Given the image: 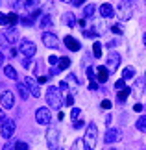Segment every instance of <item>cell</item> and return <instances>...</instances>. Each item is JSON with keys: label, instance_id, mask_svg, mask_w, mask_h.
<instances>
[{"label": "cell", "instance_id": "cell-6", "mask_svg": "<svg viewBox=\"0 0 146 150\" xmlns=\"http://www.w3.org/2000/svg\"><path fill=\"white\" fill-rule=\"evenodd\" d=\"M35 120L39 124H43V126H48L50 120H52V115L48 111V108H39L35 111Z\"/></svg>", "mask_w": 146, "mask_h": 150}, {"label": "cell", "instance_id": "cell-17", "mask_svg": "<svg viewBox=\"0 0 146 150\" xmlns=\"http://www.w3.org/2000/svg\"><path fill=\"white\" fill-rule=\"evenodd\" d=\"M17 91H19V95H20V98H22V100H26L28 96L32 95V93H30V89H28V85H26L24 82H19V83H17Z\"/></svg>", "mask_w": 146, "mask_h": 150}, {"label": "cell", "instance_id": "cell-54", "mask_svg": "<svg viewBox=\"0 0 146 150\" xmlns=\"http://www.w3.org/2000/svg\"><path fill=\"white\" fill-rule=\"evenodd\" d=\"M111 150H116V148H111Z\"/></svg>", "mask_w": 146, "mask_h": 150}, {"label": "cell", "instance_id": "cell-20", "mask_svg": "<svg viewBox=\"0 0 146 150\" xmlns=\"http://www.w3.org/2000/svg\"><path fill=\"white\" fill-rule=\"evenodd\" d=\"M4 74H6L8 78H11V80H17V78H19V76H17V71H15V69L11 67V65L4 67Z\"/></svg>", "mask_w": 146, "mask_h": 150}, {"label": "cell", "instance_id": "cell-31", "mask_svg": "<svg viewBox=\"0 0 146 150\" xmlns=\"http://www.w3.org/2000/svg\"><path fill=\"white\" fill-rule=\"evenodd\" d=\"M80 113H81V109H80V108H72V109H71V119L76 120V119L80 117Z\"/></svg>", "mask_w": 146, "mask_h": 150}, {"label": "cell", "instance_id": "cell-36", "mask_svg": "<svg viewBox=\"0 0 146 150\" xmlns=\"http://www.w3.org/2000/svg\"><path fill=\"white\" fill-rule=\"evenodd\" d=\"M6 120H8V119H6L4 111H2V109H0V128H2V126H4V122H6Z\"/></svg>", "mask_w": 146, "mask_h": 150}, {"label": "cell", "instance_id": "cell-41", "mask_svg": "<svg viewBox=\"0 0 146 150\" xmlns=\"http://www.w3.org/2000/svg\"><path fill=\"white\" fill-rule=\"evenodd\" d=\"M109 108H111V102L109 100H104L102 102V109H109Z\"/></svg>", "mask_w": 146, "mask_h": 150}, {"label": "cell", "instance_id": "cell-5", "mask_svg": "<svg viewBox=\"0 0 146 150\" xmlns=\"http://www.w3.org/2000/svg\"><path fill=\"white\" fill-rule=\"evenodd\" d=\"M46 143H48V148L50 150H56L57 148V145H59V132H57V128L50 126V128L46 130Z\"/></svg>", "mask_w": 146, "mask_h": 150}, {"label": "cell", "instance_id": "cell-1", "mask_svg": "<svg viewBox=\"0 0 146 150\" xmlns=\"http://www.w3.org/2000/svg\"><path fill=\"white\" fill-rule=\"evenodd\" d=\"M46 102H48V106H50V108L59 109V108L63 106V98H61L59 89L54 87V85H50V87L46 89Z\"/></svg>", "mask_w": 146, "mask_h": 150}, {"label": "cell", "instance_id": "cell-4", "mask_svg": "<svg viewBox=\"0 0 146 150\" xmlns=\"http://www.w3.org/2000/svg\"><path fill=\"white\" fill-rule=\"evenodd\" d=\"M19 50H20V54L24 57H32V56H35L37 47H35L33 41H30V39H22L20 45H19Z\"/></svg>", "mask_w": 146, "mask_h": 150}, {"label": "cell", "instance_id": "cell-19", "mask_svg": "<svg viewBox=\"0 0 146 150\" xmlns=\"http://www.w3.org/2000/svg\"><path fill=\"white\" fill-rule=\"evenodd\" d=\"M95 11H96V6L95 4H87L85 8H83V17H85V19H89V17H92Z\"/></svg>", "mask_w": 146, "mask_h": 150}, {"label": "cell", "instance_id": "cell-10", "mask_svg": "<svg viewBox=\"0 0 146 150\" xmlns=\"http://www.w3.org/2000/svg\"><path fill=\"white\" fill-rule=\"evenodd\" d=\"M24 83L28 85V89H30L32 96H35V98H39V96H41V89H39V85H37V82H35V80H33L32 76H26V78H24Z\"/></svg>", "mask_w": 146, "mask_h": 150}, {"label": "cell", "instance_id": "cell-33", "mask_svg": "<svg viewBox=\"0 0 146 150\" xmlns=\"http://www.w3.org/2000/svg\"><path fill=\"white\" fill-rule=\"evenodd\" d=\"M85 72H87V76H89V80H91V82H95V80H96V76H95V71H92V67H87V69H85Z\"/></svg>", "mask_w": 146, "mask_h": 150}, {"label": "cell", "instance_id": "cell-22", "mask_svg": "<svg viewBox=\"0 0 146 150\" xmlns=\"http://www.w3.org/2000/svg\"><path fill=\"white\" fill-rule=\"evenodd\" d=\"M133 76H135V69H133V67H126L124 72H122V78H124V80H131Z\"/></svg>", "mask_w": 146, "mask_h": 150}, {"label": "cell", "instance_id": "cell-14", "mask_svg": "<svg viewBox=\"0 0 146 150\" xmlns=\"http://www.w3.org/2000/svg\"><path fill=\"white\" fill-rule=\"evenodd\" d=\"M65 47H67L68 50H72V52H78V50L81 48V47H80V43L76 41L74 37H71V35H67V37H65Z\"/></svg>", "mask_w": 146, "mask_h": 150}, {"label": "cell", "instance_id": "cell-43", "mask_svg": "<svg viewBox=\"0 0 146 150\" xmlns=\"http://www.w3.org/2000/svg\"><path fill=\"white\" fill-rule=\"evenodd\" d=\"M89 89H91V91H96V89H98V83H96V82H91V83H89Z\"/></svg>", "mask_w": 146, "mask_h": 150}, {"label": "cell", "instance_id": "cell-13", "mask_svg": "<svg viewBox=\"0 0 146 150\" xmlns=\"http://www.w3.org/2000/svg\"><path fill=\"white\" fill-rule=\"evenodd\" d=\"M107 76H109L107 67H98V69H96V80H98L100 83H106V82H107Z\"/></svg>", "mask_w": 146, "mask_h": 150}, {"label": "cell", "instance_id": "cell-15", "mask_svg": "<svg viewBox=\"0 0 146 150\" xmlns=\"http://www.w3.org/2000/svg\"><path fill=\"white\" fill-rule=\"evenodd\" d=\"M4 37H6V41H8V43L13 45V43L17 41V39H19V33H17L15 28H8V30L4 32Z\"/></svg>", "mask_w": 146, "mask_h": 150}, {"label": "cell", "instance_id": "cell-3", "mask_svg": "<svg viewBox=\"0 0 146 150\" xmlns=\"http://www.w3.org/2000/svg\"><path fill=\"white\" fill-rule=\"evenodd\" d=\"M133 13V6H131V0H122L118 9H116V15H118L120 21H130V17Z\"/></svg>", "mask_w": 146, "mask_h": 150}, {"label": "cell", "instance_id": "cell-44", "mask_svg": "<svg viewBox=\"0 0 146 150\" xmlns=\"http://www.w3.org/2000/svg\"><path fill=\"white\" fill-rule=\"evenodd\" d=\"M85 2H87V0H72V4H74V6H83Z\"/></svg>", "mask_w": 146, "mask_h": 150}, {"label": "cell", "instance_id": "cell-47", "mask_svg": "<svg viewBox=\"0 0 146 150\" xmlns=\"http://www.w3.org/2000/svg\"><path fill=\"white\" fill-rule=\"evenodd\" d=\"M37 80H39V83H46V82H48V76H41Z\"/></svg>", "mask_w": 146, "mask_h": 150}, {"label": "cell", "instance_id": "cell-37", "mask_svg": "<svg viewBox=\"0 0 146 150\" xmlns=\"http://www.w3.org/2000/svg\"><path fill=\"white\" fill-rule=\"evenodd\" d=\"M48 61H50V65H54V67H56V63H59V59H57L56 56H50V57H48Z\"/></svg>", "mask_w": 146, "mask_h": 150}, {"label": "cell", "instance_id": "cell-39", "mask_svg": "<svg viewBox=\"0 0 146 150\" xmlns=\"http://www.w3.org/2000/svg\"><path fill=\"white\" fill-rule=\"evenodd\" d=\"M72 104H74V96H72V95H68V96H67V106L71 108Z\"/></svg>", "mask_w": 146, "mask_h": 150}, {"label": "cell", "instance_id": "cell-49", "mask_svg": "<svg viewBox=\"0 0 146 150\" xmlns=\"http://www.w3.org/2000/svg\"><path fill=\"white\" fill-rule=\"evenodd\" d=\"M133 109H135V111H142V106H141V104H135Z\"/></svg>", "mask_w": 146, "mask_h": 150}, {"label": "cell", "instance_id": "cell-38", "mask_svg": "<svg viewBox=\"0 0 146 150\" xmlns=\"http://www.w3.org/2000/svg\"><path fill=\"white\" fill-rule=\"evenodd\" d=\"M0 24H8V15L0 13Z\"/></svg>", "mask_w": 146, "mask_h": 150}, {"label": "cell", "instance_id": "cell-2", "mask_svg": "<svg viewBox=\"0 0 146 150\" xmlns=\"http://www.w3.org/2000/svg\"><path fill=\"white\" fill-rule=\"evenodd\" d=\"M83 141H85L87 150H95L96 143H98V128H96V124H95V122H91L89 126H87V132H85Z\"/></svg>", "mask_w": 146, "mask_h": 150}, {"label": "cell", "instance_id": "cell-50", "mask_svg": "<svg viewBox=\"0 0 146 150\" xmlns=\"http://www.w3.org/2000/svg\"><path fill=\"white\" fill-rule=\"evenodd\" d=\"M9 56H11V57L17 56V50H15V48H9Z\"/></svg>", "mask_w": 146, "mask_h": 150}, {"label": "cell", "instance_id": "cell-23", "mask_svg": "<svg viewBox=\"0 0 146 150\" xmlns=\"http://www.w3.org/2000/svg\"><path fill=\"white\" fill-rule=\"evenodd\" d=\"M102 48H104L102 43L96 41L95 45H92V56H95V57H100V56H102Z\"/></svg>", "mask_w": 146, "mask_h": 150}, {"label": "cell", "instance_id": "cell-16", "mask_svg": "<svg viewBox=\"0 0 146 150\" xmlns=\"http://www.w3.org/2000/svg\"><path fill=\"white\" fill-rule=\"evenodd\" d=\"M100 15H102V17H106V19L113 17V15H115L113 6H111V4H100Z\"/></svg>", "mask_w": 146, "mask_h": 150}, {"label": "cell", "instance_id": "cell-11", "mask_svg": "<svg viewBox=\"0 0 146 150\" xmlns=\"http://www.w3.org/2000/svg\"><path fill=\"white\" fill-rule=\"evenodd\" d=\"M15 128H17V126H15V122H13V120H6V122H4V126L0 128V134H2V137H6V139H9V137L15 134Z\"/></svg>", "mask_w": 146, "mask_h": 150}, {"label": "cell", "instance_id": "cell-46", "mask_svg": "<svg viewBox=\"0 0 146 150\" xmlns=\"http://www.w3.org/2000/svg\"><path fill=\"white\" fill-rule=\"evenodd\" d=\"M2 150H15V145H9V143H8V145H4Z\"/></svg>", "mask_w": 146, "mask_h": 150}, {"label": "cell", "instance_id": "cell-35", "mask_svg": "<svg viewBox=\"0 0 146 150\" xmlns=\"http://www.w3.org/2000/svg\"><path fill=\"white\" fill-rule=\"evenodd\" d=\"M22 67H24V69H30V67H32L30 57H24V61H22Z\"/></svg>", "mask_w": 146, "mask_h": 150}, {"label": "cell", "instance_id": "cell-27", "mask_svg": "<svg viewBox=\"0 0 146 150\" xmlns=\"http://www.w3.org/2000/svg\"><path fill=\"white\" fill-rule=\"evenodd\" d=\"M130 93H131V91L128 89V87H126V89H122L120 93H118V100H120V102H124V100L128 98V95H130Z\"/></svg>", "mask_w": 146, "mask_h": 150}, {"label": "cell", "instance_id": "cell-9", "mask_svg": "<svg viewBox=\"0 0 146 150\" xmlns=\"http://www.w3.org/2000/svg\"><path fill=\"white\" fill-rule=\"evenodd\" d=\"M122 139V134H120V130L118 128H109L106 132V137H104V141L107 143V145H111V143H116V141H120Z\"/></svg>", "mask_w": 146, "mask_h": 150}, {"label": "cell", "instance_id": "cell-45", "mask_svg": "<svg viewBox=\"0 0 146 150\" xmlns=\"http://www.w3.org/2000/svg\"><path fill=\"white\" fill-rule=\"evenodd\" d=\"M59 89L67 91V89H68V83H67V82H61V83H59Z\"/></svg>", "mask_w": 146, "mask_h": 150}, {"label": "cell", "instance_id": "cell-28", "mask_svg": "<svg viewBox=\"0 0 146 150\" xmlns=\"http://www.w3.org/2000/svg\"><path fill=\"white\" fill-rule=\"evenodd\" d=\"M115 89H126V80L124 78H120V80H116V82H115Z\"/></svg>", "mask_w": 146, "mask_h": 150}, {"label": "cell", "instance_id": "cell-42", "mask_svg": "<svg viewBox=\"0 0 146 150\" xmlns=\"http://www.w3.org/2000/svg\"><path fill=\"white\" fill-rule=\"evenodd\" d=\"M74 128H83V120H74Z\"/></svg>", "mask_w": 146, "mask_h": 150}, {"label": "cell", "instance_id": "cell-8", "mask_svg": "<svg viewBox=\"0 0 146 150\" xmlns=\"http://www.w3.org/2000/svg\"><path fill=\"white\" fill-rule=\"evenodd\" d=\"M0 104H2L4 109H11L15 106V95L11 91H4L2 93V98H0Z\"/></svg>", "mask_w": 146, "mask_h": 150}, {"label": "cell", "instance_id": "cell-40", "mask_svg": "<svg viewBox=\"0 0 146 150\" xmlns=\"http://www.w3.org/2000/svg\"><path fill=\"white\" fill-rule=\"evenodd\" d=\"M111 30H113V33H122V28H120L118 24H115L113 28H111Z\"/></svg>", "mask_w": 146, "mask_h": 150}, {"label": "cell", "instance_id": "cell-26", "mask_svg": "<svg viewBox=\"0 0 146 150\" xmlns=\"http://www.w3.org/2000/svg\"><path fill=\"white\" fill-rule=\"evenodd\" d=\"M17 22H19V15H17V13H9L8 15V24L13 26V24H17Z\"/></svg>", "mask_w": 146, "mask_h": 150}, {"label": "cell", "instance_id": "cell-12", "mask_svg": "<svg viewBox=\"0 0 146 150\" xmlns=\"http://www.w3.org/2000/svg\"><path fill=\"white\" fill-rule=\"evenodd\" d=\"M120 65V56L116 54V52H109V56H107V69L109 71H116Z\"/></svg>", "mask_w": 146, "mask_h": 150}, {"label": "cell", "instance_id": "cell-51", "mask_svg": "<svg viewBox=\"0 0 146 150\" xmlns=\"http://www.w3.org/2000/svg\"><path fill=\"white\" fill-rule=\"evenodd\" d=\"M4 65V56H2V52H0V67Z\"/></svg>", "mask_w": 146, "mask_h": 150}, {"label": "cell", "instance_id": "cell-18", "mask_svg": "<svg viewBox=\"0 0 146 150\" xmlns=\"http://www.w3.org/2000/svg\"><path fill=\"white\" fill-rule=\"evenodd\" d=\"M63 22H65V24L67 26H76V17L72 15V13H65V15H63Z\"/></svg>", "mask_w": 146, "mask_h": 150}, {"label": "cell", "instance_id": "cell-25", "mask_svg": "<svg viewBox=\"0 0 146 150\" xmlns=\"http://www.w3.org/2000/svg\"><path fill=\"white\" fill-rule=\"evenodd\" d=\"M68 67H71V59H68V57H61V59H59V67H57V69L61 71V69H68Z\"/></svg>", "mask_w": 146, "mask_h": 150}, {"label": "cell", "instance_id": "cell-32", "mask_svg": "<svg viewBox=\"0 0 146 150\" xmlns=\"http://www.w3.org/2000/svg\"><path fill=\"white\" fill-rule=\"evenodd\" d=\"M15 150H28V145L24 141H17L15 143Z\"/></svg>", "mask_w": 146, "mask_h": 150}, {"label": "cell", "instance_id": "cell-30", "mask_svg": "<svg viewBox=\"0 0 146 150\" xmlns=\"http://www.w3.org/2000/svg\"><path fill=\"white\" fill-rule=\"evenodd\" d=\"M33 22H35V19H33L32 15H28V17H24V19H22V24H24V26H32Z\"/></svg>", "mask_w": 146, "mask_h": 150}, {"label": "cell", "instance_id": "cell-52", "mask_svg": "<svg viewBox=\"0 0 146 150\" xmlns=\"http://www.w3.org/2000/svg\"><path fill=\"white\" fill-rule=\"evenodd\" d=\"M142 41H144V47H146V33H144V37H142Z\"/></svg>", "mask_w": 146, "mask_h": 150}, {"label": "cell", "instance_id": "cell-53", "mask_svg": "<svg viewBox=\"0 0 146 150\" xmlns=\"http://www.w3.org/2000/svg\"><path fill=\"white\" fill-rule=\"evenodd\" d=\"M61 2H72V0H61Z\"/></svg>", "mask_w": 146, "mask_h": 150}, {"label": "cell", "instance_id": "cell-34", "mask_svg": "<svg viewBox=\"0 0 146 150\" xmlns=\"http://www.w3.org/2000/svg\"><path fill=\"white\" fill-rule=\"evenodd\" d=\"M67 83L78 85V80H76V76H74V74H68V76H67Z\"/></svg>", "mask_w": 146, "mask_h": 150}, {"label": "cell", "instance_id": "cell-7", "mask_svg": "<svg viewBox=\"0 0 146 150\" xmlns=\"http://www.w3.org/2000/svg\"><path fill=\"white\" fill-rule=\"evenodd\" d=\"M43 43H44V47H46V48H52V50L59 47V41H57V35H56V33H50V32L43 33Z\"/></svg>", "mask_w": 146, "mask_h": 150}, {"label": "cell", "instance_id": "cell-24", "mask_svg": "<svg viewBox=\"0 0 146 150\" xmlns=\"http://www.w3.org/2000/svg\"><path fill=\"white\" fill-rule=\"evenodd\" d=\"M71 150H87L85 141H83V139H76V141L72 143V148H71Z\"/></svg>", "mask_w": 146, "mask_h": 150}, {"label": "cell", "instance_id": "cell-29", "mask_svg": "<svg viewBox=\"0 0 146 150\" xmlns=\"http://www.w3.org/2000/svg\"><path fill=\"white\" fill-rule=\"evenodd\" d=\"M50 24H52V19H50L48 15H44L43 19H41V26H43V28H48Z\"/></svg>", "mask_w": 146, "mask_h": 150}, {"label": "cell", "instance_id": "cell-48", "mask_svg": "<svg viewBox=\"0 0 146 150\" xmlns=\"http://www.w3.org/2000/svg\"><path fill=\"white\" fill-rule=\"evenodd\" d=\"M83 35H87V37H96V33L95 32H83Z\"/></svg>", "mask_w": 146, "mask_h": 150}, {"label": "cell", "instance_id": "cell-21", "mask_svg": "<svg viewBox=\"0 0 146 150\" xmlns=\"http://www.w3.org/2000/svg\"><path fill=\"white\" fill-rule=\"evenodd\" d=\"M135 126H137L139 132H144V134H146V115H144V117H139V119H137Z\"/></svg>", "mask_w": 146, "mask_h": 150}]
</instances>
